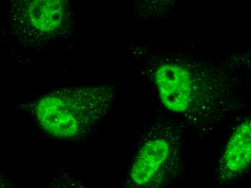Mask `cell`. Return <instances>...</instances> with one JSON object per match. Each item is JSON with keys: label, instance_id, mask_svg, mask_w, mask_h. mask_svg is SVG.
Here are the masks:
<instances>
[{"label": "cell", "instance_id": "cell-1", "mask_svg": "<svg viewBox=\"0 0 251 188\" xmlns=\"http://www.w3.org/2000/svg\"><path fill=\"white\" fill-rule=\"evenodd\" d=\"M113 98L114 89L107 85L60 88L38 99L31 110L46 133L60 140H76L104 118Z\"/></svg>", "mask_w": 251, "mask_h": 188}, {"label": "cell", "instance_id": "cell-2", "mask_svg": "<svg viewBox=\"0 0 251 188\" xmlns=\"http://www.w3.org/2000/svg\"><path fill=\"white\" fill-rule=\"evenodd\" d=\"M181 167V133L172 122L151 125L139 142L123 188H166Z\"/></svg>", "mask_w": 251, "mask_h": 188}, {"label": "cell", "instance_id": "cell-3", "mask_svg": "<svg viewBox=\"0 0 251 188\" xmlns=\"http://www.w3.org/2000/svg\"><path fill=\"white\" fill-rule=\"evenodd\" d=\"M192 67L178 61L160 64L154 81L160 102L170 112L197 128L210 125L226 113L208 100L201 78Z\"/></svg>", "mask_w": 251, "mask_h": 188}, {"label": "cell", "instance_id": "cell-4", "mask_svg": "<svg viewBox=\"0 0 251 188\" xmlns=\"http://www.w3.org/2000/svg\"><path fill=\"white\" fill-rule=\"evenodd\" d=\"M9 21L21 45L37 49L68 31L72 10L64 0L14 1L9 10Z\"/></svg>", "mask_w": 251, "mask_h": 188}, {"label": "cell", "instance_id": "cell-5", "mask_svg": "<svg viewBox=\"0 0 251 188\" xmlns=\"http://www.w3.org/2000/svg\"><path fill=\"white\" fill-rule=\"evenodd\" d=\"M251 166V115L231 133L217 162L215 175L220 186H228L245 175Z\"/></svg>", "mask_w": 251, "mask_h": 188}, {"label": "cell", "instance_id": "cell-6", "mask_svg": "<svg viewBox=\"0 0 251 188\" xmlns=\"http://www.w3.org/2000/svg\"><path fill=\"white\" fill-rule=\"evenodd\" d=\"M45 188H91L76 177L64 174L53 177Z\"/></svg>", "mask_w": 251, "mask_h": 188}]
</instances>
